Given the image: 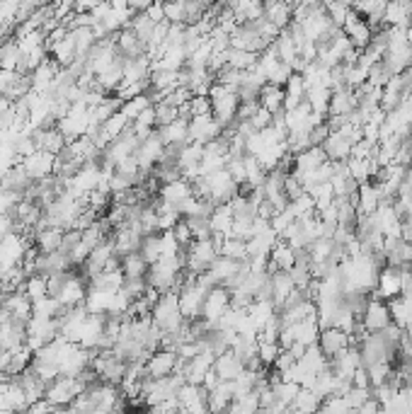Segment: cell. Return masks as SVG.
<instances>
[{
    "mask_svg": "<svg viewBox=\"0 0 412 414\" xmlns=\"http://www.w3.org/2000/svg\"><path fill=\"white\" fill-rule=\"evenodd\" d=\"M150 320L155 322V327L163 334H175L185 327L187 320L180 312V296H177V291L160 293L158 303L150 310Z\"/></svg>",
    "mask_w": 412,
    "mask_h": 414,
    "instance_id": "6da1fadb",
    "label": "cell"
},
{
    "mask_svg": "<svg viewBox=\"0 0 412 414\" xmlns=\"http://www.w3.org/2000/svg\"><path fill=\"white\" fill-rule=\"evenodd\" d=\"M209 100H211V117L216 119L223 128H231L233 124L238 122V109H240L238 92L214 82L211 92H209Z\"/></svg>",
    "mask_w": 412,
    "mask_h": 414,
    "instance_id": "7a4b0ae2",
    "label": "cell"
},
{
    "mask_svg": "<svg viewBox=\"0 0 412 414\" xmlns=\"http://www.w3.org/2000/svg\"><path fill=\"white\" fill-rule=\"evenodd\" d=\"M182 257H185L187 274L201 276L211 269V264L218 260V247L211 238H209V240H194L187 247V252H182Z\"/></svg>",
    "mask_w": 412,
    "mask_h": 414,
    "instance_id": "3957f363",
    "label": "cell"
},
{
    "mask_svg": "<svg viewBox=\"0 0 412 414\" xmlns=\"http://www.w3.org/2000/svg\"><path fill=\"white\" fill-rule=\"evenodd\" d=\"M34 245V235H25V233H10L0 240V269H15L22 266L27 250Z\"/></svg>",
    "mask_w": 412,
    "mask_h": 414,
    "instance_id": "277c9868",
    "label": "cell"
},
{
    "mask_svg": "<svg viewBox=\"0 0 412 414\" xmlns=\"http://www.w3.org/2000/svg\"><path fill=\"white\" fill-rule=\"evenodd\" d=\"M80 393H85V388L80 385V380L58 376L56 380H52V383L47 385V395H44V400H47L49 404H54L56 409L58 407H71Z\"/></svg>",
    "mask_w": 412,
    "mask_h": 414,
    "instance_id": "5b68a950",
    "label": "cell"
},
{
    "mask_svg": "<svg viewBox=\"0 0 412 414\" xmlns=\"http://www.w3.org/2000/svg\"><path fill=\"white\" fill-rule=\"evenodd\" d=\"M85 298H88V281L80 274L71 271L63 281L61 291L56 293V301L61 303L63 310H71V308L85 306Z\"/></svg>",
    "mask_w": 412,
    "mask_h": 414,
    "instance_id": "8992f818",
    "label": "cell"
},
{
    "mask_svg": "<svg viewBox=\"0 0 412 414\" xmlns=\"http://www.w3.org/2000/svg\"><path fill=\"white\" fill-rule=\"evenodd\" d=\"M359 322L364 325V330L369 334H378L386 327H391L393 320H391V310H388V303L376 301V298H369V303H366Z\"/></svg>",
    "mask_w": 412,
    "mask_h": 414,
    "instance_id": "52a82bcc",
    "label": "cell"
},
{
    "mask_svg": "<svg viewBox=\"0 0 412 414\" xmlns=\"http://www.w3.org/2000/svg\"><path fill=\"white\" fill-rule=\"evenodd\" d=\"M398 296H402V269H398V266H383L378 271V281L371 298L388 303Z\"/></svg>",
    "mask_w": 412,
    "mask_h": 414,
    "instance_id": "ba28073f",
    "label": "cell"
},
{
    "mask_svg": "<svg viewBox=\"0 0 412 414\" xmlns=\"http://www.w3.org/2000/svg\"><path fill=\"white\" fill-rule=\"evenodd\" d=\"M228 308H231V291L226 286H214L206 296L204 308H201V320H206L209 325H216L226 315Z\"/></svg>",
    "mask_w": 412,
    "mask_h": 414,
    "instance_id": "9c48e42d",
    "label": "cell"
},
{
    "mask_svg": "<svg viewBox=\"0 0 412 414\" xmlns=\"http://www.w3.org/2000/svg\"><path fill=\"white\" fill-rule=\"evenodd\" d=\"M226 128L211 117V114H206V117H194L190 119V143H211L216 138L223 136Z\"/></svg>",
    "mask_w": 412,
    "mask_h": 414,
    "instance_id": "30bf717a",
    "label": "cell"
},
{
    "mask_svg": "<svg viewBox=\"0 0 412 414\" xmlns=\"http://www.w3.org/2000/svg\"><path fill=\"white\" fill-rule=\"evenodd\" d=\"M177 354L170 352V349H158V352H153L148 356V361H146V373H148V378L153 380H160V378H168V376H172L177 371Z\"/></svg>",
    "mask_w": 412,
    "mask_h": 414,
    "instance_id": "8fae6325",
    "label": "cell"
},
{
    "mask_svg": "<svg viewBox=\"0 0 412 414\" xmlns=\"http://www.w3.org/2000/svg\"><path fill=\"white\" fill-rule=\"evenodd\" d=\"M352 344H350V334L342 332L337 327H328V330H320L318 334V349L323 352V356L328 361H332L335 356H340L342 352H347Z\"/></svg>",
    "mask_w": 412,
    "mask_h": 414,
    "instance_id": "7c38bea8",
    "label": "cell"
},
{
    "mask_svg": "<svg viewBox=\"0 0 412 414\" xmlns=\"http://www.w3.org/2000/svg\"><path fill=\"white\" fill-rule=\"evenodd\" d=\"M20 165L25 168V172L30 174L32 182H41V179L54 177V168H56V155L44 153V150H36V153H32L30 158L22 160Z\"/></svg>",
    "mask_w": 412,
    "mask_h": 414,
    "instance_id": "4fadbf2b",
    "label": "cell"
},
{
    "mask_svg": "<svg viewBox=\"0 0 412 414\" xmlns=\"http://www.w3.org/2000/svg\"><path fill=\"white\" fill-rule=\"evenodd\" d=\"M342 32H345V36L352 41V46H354L356 51H364V49H369L371 39H374V32H371V27L366 25V20H361L354 10L350 12L347 22L342 25Z\"/></svg>",
    "mask_w": 412,
    "mask_h": 414,
    "instance_id": "5bb4252c",
    "label": "cell"
},
{
    "mask_svg": "<svg viewBox=\"0 0 412 414\" xmlns=\"http://www.w3.org/2000/svg\"><path fill=\"white\" fill-rule=\"evenodd\" d=\"M231 49H238V51H250V54H262L267 49L260 34L255 32L253 25H238L231 34Z\"/></svg>",
    "mask_w": 412,
    "mask_h": 414,
    "instance_id": "9a60e30c",
    "label": "cell"
},
{
    "mask_svg": "<svg viewBox=\"0 0 412 414\" xmlns=\"http://www.w3.org/2000/svg\"><path fill=\"white\" fill-rule=\"evenodd\" d=\"M381 204H383V196L376 184L374 182L359 184V189H356V218H361V216H374Z\"/></svg>",
    "mask_w": 412,
    "mask_h": 414,
    "instance_id": "2e32d148",
    "label": "cell"
},
{
    "mask_svg": "<svg viewBox=\"0 0 412 414\" xmlns=\"http://www.w3.org/2000/svg\"><path fill=\"white\" fill-rule=\"evenodd\" d=\"M32 138H34L36 150H44V153H52V155H61L63 148L68 146L63 133L58 131L56 126L36 128V131H32Z\"/></svg>",
    "mask_w": 412,
    "mask_h": 414,
    "instance_id": "e0dca14e",
    "label": "cell"
},
{
    "mask_svg": "<svg viewBox=\"0 0 412 414\" xmlns=\"http://www.w3.org/2000/svg\"><path fill=\"white\" fill-rule=\"evenodd\" d=\"M242 269H245V262H236V260H228V257L218 255V260L214 262L211 269L206 271V274L211 276L216 286H228Z\"/></svg>",
    "mask_w": 412,
    "mask_h": 414,
    "instance_id": "ac0fdd59",
    "label": "cell"
},
{
    "mask_svg": "<svg viewBox=\"0 0 412 414\" xmlns=\"http://www.w3.org/2000/svg\"><path fill=\"white\" fill-rule=\"evenodd\" d=\"M112 242H114V252H117L119 257H126V255H134V252L141 250L144 238H141L134 228L124 225V228H117L112 233Z\"/></svg>",
    "mask_w": 412,
    "mask_h": 414,
    "instance_id": "d6986e66",
    "label": "cell"
},
{
    "mask_svg": "<svg viewBox=\"0 0 412 414\" xmlns=\"http://www.w3.org/2000/svg\"><path fill=\"white\" fill-rule=\"evenodd\" d=\"M150 80V56L124 58V80L122 85H136V82Z\"/></svg>",
    "mask_w": 412,
    "mask_h": 414,
    "instance_id": "ffe728a7",
    "label": "cell"
},
{
    "mask_svg": "<svg viewBox=\"0 0 412 414\" xmlns=\"http://www.w3.org/2000/svg\"><path fill=\"white\" fill-rule=\"evenodd\" d=\"M412 20V3L400 0V3H388L386 12H383V27L391 30H405Z\"/></svg>",
    "mask_w": 412,
    "mask_h": 414,
    "instance_id": "44dd1931",
    "label": "cell"
},
{
    "mask_svg": "<svg viewBox=\"0 0 412 414\" xmlns=\"http://www.w3.org/2000/svg\"><path fill=\"white\" fill-rule=\"evenodd\" d=\"M242 371H245V366H242V361L231 352V349L218 354V356L214 358V373L218 376V380H236Z\"/></svg>",
    "mask_w": 412,
    "mask_h": 414,
    "instance_id": "7402d4cb",
    "label": "cell"
},
{
    "mask_svg": "<svg viewBox=\"0 0 412 414\" xmlns=\"http://www.w3.org/2000/svg\"><path fill=\"white\" fill-rule=\"evenodd\" d=\"M356 95L350 90V87H340V90L332 92L328 104V117H350L356 109Z\"/></svg>",
    "mask_w": 412,
    "mask_h": 414,
    "instance_id": "603a6c76",
    "label": "cell"
},
{
    "mask_svg": "<svg viewBox=\"0 0 412 414\" xmlns=\"http://www.w3.org/2000/svg\"><path fill=\"white\" fill-rule=\"evenodd\" d=\"M352 146L354 143L347 141L340 131H332L328 136V141L323 143V150H325V155H328L330 163H347L352 155Z\"/></svg>",
    "mask_w": 412,
    "mask_h": 414,
    "instance_id": "cb8c5ba5",
    "label": "cell"
},
{
    "mask_svg": "<svg viewBox=\"0 0 412 414\" xmlns=\"http://www.w3.org/2000/svg\"><path fill=\"white\" fill-rule=\"evenodd\" d=\"M158 136H160V141H163L165 146H175V148H182V146L190 143V122H187V119H177V122L158 128Z\"/></svg>",
    "mask_w": 412,
    "mask_h": 414,
    "instance_id": "d4e9b609",
    "label": "cell"
},
{
    "mask_svg": "<svg viewBox=\"0 0 412 414\" xmlns=\"http://www.w3.org/2000/svg\"><path fill=\"white\" fill-rule=\"evenodd\" d=\"M228 10H231V15L236 17L238 25H253V22H258L264 17V3L240 0V3H231Z\"/></svg>",
    "mask_w": 412,
    "mask_h": 414,
    "instance_id": "484cf974",
    "label": "cell"
},
{
    "mask_svg": "<svg viewBox=\"0 0 412 414\" xmlns=\"http://www.w3.org/2000/svg\"><path fill=\"white\" fill-rule=\"evenodd\" d=\"M269 286H272V303L277 306V310H282L284 303L288 301V296L296 291L288 271H274V274L269 276Z\"/></svg>",
    "mask_w": 412,
    "mask_h": 414,
    "instance_id": "4316f807",
    "label": "cell"
},
{
    "mask_svg": "<svg viewBox=\"0 0 412 414\" xmlns=\"http://www.w3.org/2000/svg\"><path fill=\"white\" fill-rule=\"evenodd\" d=\"M114 44H117L119 54L122 58H139V56H146V44L134 34V32L126 27L122 30L119 34H114Z\"/></svg>",
    "mask_w": 412,
    "mask_h": 414,
    "instance_id": "83f0119b",
    "label": "cell"
},
{
    "mask_svg": "<svg viewBox=\"0 0 412 414\" xmlns=\"http://www.w3.org/2000/svg\"><path fill=\"white\" fill-rule=\"evenodd\" d=\"M158 194H160V201H165V204H170L177 209L182 201H187L194 194V189H192V182H187V179H175V182L170 184H163Z\"/></svg>",
    "mask_w": 412,
    "mask_h": 414,
    "instance_id": "f1b7e54d",
    "label": "cell"
},
{
    "mask_svg": "<svg viewBox=\"0 0 412 414\" xmlns=\"http://www.w3.org/2000/svg\"><path fill=\"white\" fill-rule=\"evenodd\" d=\"M328 163V155H325L323 146H313V148L304 150L301 155L294 158V172L306 174V172H315L318 168Z\"/></svg>",
    "mask_w": 412,
    "mask_h": 414,
    "instance_id": "f546056e",
    "label": "cell"
},
{
    "mask_svg": "<svg viewBox=\"0 0 412 414\" xmlns=\"http://www.w3.org/2000/svg\"><path fill=\"white\" fill-rule=\"evenodd\" d=\"M294 266H296V252L284 240H279L274 245V250L269 252V276L274 271H291Z\"/></svg>",
    "mask_w": 412,
    "mask_h": 414,
    "instance_id": "4dcf8cb0",
    "label": "cell"
},
{
    "mask_svg": "<svg viewBox=\"0 0 412 414\" xmlns=\"http://www.w3.org/2000/svg\"><path fill=\"white\" fill-rule=\"evenodd\" d=\"M231 228H233V209H231V204L216 206V209H214V214L209 216V230H211V235L231 238Z\"/></svg>",
    "mask_w": 412,
    "mask_h": 414,
    "instance_id": "1f68e13d",
    "label": "cell"
},
{
    "mask_svg": "<svg viewBox=\"0 0 412 414\" xmlns=\"http://www.w3.org/2000/svg\"><path fill=\"white\" fill-rule=\"evenodd\" d=\"M388 310H391V320L398 330H405L407 322L412 320V293H402V296L388 301Z\"/></svg>",
    "mask_w": 412,
    "mask_h": 414,
    "instance_id": "d6a6232c",
    "label": "cell"
},
{
    "mask_svg": "<svg viewBox=\"0 0 412 414\" xmlns=\"http://www.w3.org/2000/svg\"><path fill=\"white\" fill-rule=\"evenodd\" d=\"M264 20L284 32L294 22V5H288V3H264Z\"/></svg>",
    "mask_w": 412,
    "mask_h": 414,
    "instance_id": "836d02e7",
    "label": "cell"
},
{
    "mask_svg": "<svg viewBox=\"0 0 412 414\" xmlns=\"http://www.w3.org/2000/svg\"><path fill=\"white\" fill-rule=\"evenodd\" d=\"M63 233H66V230L49 225V228H44V230H39V233H34V247L41 252V255H49V252H58V250H61V242H63Z\"/></svg>",
    "mask_w": 412,
    "mask_h": 414,
    "instance_id": "e575fe53",
    "label": "cell"
},
{
    "mask_svg": "<svg viewBox=\"0 0 412 414\" xmlns=\"http://www.w3.org/2000/svg\"><path fill=\"white\" fill-rule=\"evenodd\" d=\"M260 107L267 109L272 117L284 112V87H277V85H264L260 90V97H258Z\"/></svg>",
    "mask_w": 412,
    "mask_h": 414,
    "instance_id": "d590c367",
    "label": "cell"
},
{
    "mask_svg": "<svg viewBox=\"0 0 412 414\" xmlns=\"http://www.w3.org/2000/svg\"><path fill=\"white\" fill-rule=\"evenodd\" d=\"M20 61H22V51H20V46H17L15 36L0 41V71H17Z\"/></svg>",
    "mask_w": 412,
    "mask_h": 414,
    "instance_id": "8d00e7d4",
    "label": "cell"
},
{
    "mask_svg": "<svg viewBox=\"0 0 412 414\" xmlns=\"http://www.w3.org/2000/svg\"><path fill=\"white\" fill-rule=\"evenodd\" d=\"M122 274L124 279H146L148 276V264H146V260L139 252H134V255L122 257Z\"/></svg>",
    "mask_w": 412,
    "mask_h": 414,
    "instance_id": "74e56055",
    "label": "cell"
},
{
    "mask_svg": "<svg viewBox=\"0 0 412 414\" xmlns=\"http://www.w3.org/2000/svg\"><path fill=\"white\" fill-rule=\"evenodd\" d=\"M320 407H323V402L315 398L313 390H306V388H301L299 395H296V400L291 402V409H294V412H301V414H315V412H320Z\"/></svg>",
    "mask_w": 412,
    "mask_h": 414,
    "instance_id": "f35d334b",
    "label": "cell"
},
{
    "mask_svg": "<svg viewBox=\"0 0 412 414\" xmlns=\"http://www.w3.org/2000/svg\"><path fill=\"white\" fill-rule=\"evenodd\" d=\"M258 54H250V51H238V49H228L226 51V63L228 68H236V71L247 73L250 68L258 63Z\"/></svg>",
    "mask_w": 412,
    "mask_h": 414,
    "instance_id": "ab89813d",
    "label": "cell"
},
{
    "mask_svg": "<svg viewBox=\"0 0 412 414\" xmlns=\"http://www.w3.org/2000/svg\"><path fill=\"white\" fill-rule=\"evenodd\" d=\"M139 255L146 260V264L153 266L155 262H158L160 257H163V242H160V235H148V238H144Z\"/></svg>",
    "mask_w": 412,
    "mask_h": 414,
    "instance_id": "60d3db41",
    "label": "cell"
},
{
    "mask_svg": "<svg viewBox=\"0 0 412 414\" xmlns=\"http://www.w3.org/2000/svg\"><path fill=\"white\" fill-rule=\"evenodd\" d=\"M148 107H153V100H150L148 95H141V97H134V100H129V102H124L122 114L129 119V124H134Z\"/></svg>",
    "mask_w": 412,
    "mask_h": 414,
    "instance_id": "b9f144b4",
    "label": "cell"
},
{
    "mask_svg": "<svg viewBox=\"0 0 412 414\" xmlns=\"http://www.w3.org/2000/svg\"><path fill=\"white\" fill-rule=\"evenodd\" d=\"M218 255L228 257V260H236V262H247V242L236 240V238H226L218 250Z\"/></svg>",
    "mask_w": 412,
    "mask_h": 414,
    "instance_id": "7bdbcfd3",
    "label": "cell"
},
{
    "mask_svg": "<svg viewBox=\"0 0 412 414\" xmlns=\"http://www.w3.org/2000/svg\"><path fill=\"white\" fill-rule=\"evenodd\" d=\"M25 293H27V298H30L32 303L41 301V298H47L49 296L47 279H44V276H39V274H32L30 279L25 281Z\"/></svg>",
    "mask_w": 412,
    "mask_h": 414,
    "instance_id": "ee69618b",
    "label": "cell"
},
{
    "mask_svg": "<svg viewBox=\"0 0 412 414\" xmlns=\"http://www.w3.org/2000/svg\"><path fill=\"white\" fill-rule=\"evenodd\" d=\"M393 371H396V368H393V363H374V366H366L371 388L388 383V380H391V376H393Z\"/></svg>",
    "mask_w": 412,
    "mask_h": 414,
    "instance_id": "f6af8a7d",
    "label": "cell"
},
{
    "mask_svg": "<svg viewBox=\"0 0 412 414\" xmlns=\"http://www.w3.org/2000/svg\"><path fill=\"white\" fill-rule=\"evenodd\" d=\"M323 8H325V12H328L330 20H332V25L340 27V30L352 12V5H347V3H323Z\"/></svg>",
    "mask_w": 412,
    "mask_h": 414,
    "instance_id": "bcb514c9",
    "label": "cell"
},
{
    "mask_svg": "<svg viewBox=\"0 0 412 414\" xmlns=\"http://www.w3.org/2000/svg\"><path fill=\"white\" fill-rule=\"evenodd\" d=\"M279 354H282L279 342H258V356H260V361H262L264 368L274 366V361L279 358Z\"/></svg>",
    "mask_w": 412,
    "mask_h": 414,
    "instance_id": "7dc6e473",
    "label": "cell"
},
{
    "mask_svg": "<svg viewBox=\"0 0 412 414\" xmlns=\"http://www.w3.org/2000/svg\"><path fill=\"white\" fill-rule=\"evenodd\" d=\"M153 107H155V124H158V128L168 126V124L180 119V109L177 107H170V104H165V102H158L153 104Z\"/></svg>",
    "mask_w": 412,
    "mask_h": 414,
    "instance_id": "c3c4849f",
    "label": "cell"
},
{
    "mask_svg": "<svg viewBox=\"0 0 412 414\" xmlns=\"http://www.w3.org/2000/svg\"><path fill=\"white\" fill-rule=\"evenodd\" d=\"M347 402V407L354 412V409H359V407H364L366 402L371 400V390H366V388H352L350 393L342 398Z\"/></svg>",
    "mask_w": 412,
    "mask_h": 414,
    "instance_id": "681fc988",
    "label": "cell"
},
{
    "mask_svg": "<svg viewBox=\"0 0 412 414\" xmlns=\"http://www.w3.org/2000/svg\"><path fill=\"white\" fill-rule=\"evenodd\" d=\"M172 235H175V240L180 242V247L182 250H187V247L194 242V235H192V230H190V225L185 223V220H180V223L172 228Z\"/></svg>",
    "mask_w": 412,
    "mask_h": 414,
    "instance_id": "f907efd6",
    "label": "cell"
},
{
    "mask_svg": "<svg viewBox=\"0 0 412 414\" xmlns=\"http://www.w3.org/2000/svg\"><path fill=\"white\" fill-rule=\"evenodd\" d=\"M247 122L253 124V128H255V131H264V128H267V126H272L274 117L267 112V109H262V107H260L258 112H255V117H253V119H247Z\"/></svg>",
    "mask_w": 412,
    "mask_h": 414,
    "instance_id": "816d5d0a",
    "label": "cell"
},
{
    "mask_svg": "<svg viewBox=\"0 0 412 414\" xmlns=\"http://www.w3.org/2000/svg\"><path fill=\"white\" fill-rule=\"evenodd\" d=\"M405 36H407V44L412 46V20H410V25L405 27Z\"/></svg>",
    "mask_w": 412,
    "mask_h": 414,
    "instance_id": "f5cc1de1",
    "label": "cell"
},
{
    "mask_svg": "<svg viewBox=\"0 0 412 414\" xmlns=\"http://www.w3.org/2000/svg\"><path fill=\"white\" fill-rule=\"evenodd\" d=\"M5 296V284H3V271H0V301Z\"/></svg>",
    "mask_w": 412,
    "mask_h": 414,
    "instance_id": "db71d44e",
    "label": "cell"
},
{
    "mask_svg": "<svg viewBox=\"0 0 412 414\" xmlns=\"http://www.w3.org/2000/svg\"><path fill=\"white\" fill-rule=\"evenodd\" d=\"M90 414H107V412H100V409H95V412H90Z\"/></svg>",
    "mask_w": 412,
    "mask_h": 414,
    "instance_id": "11a10c76",
    "label": "cell"
},
{
    "mask_svg": "<svg viewBox=\"0 0 412 414\" xmlns=\"http://www.w3.org/2000/svg\"><path fill=\"white\" fill-rule=\"evenodd\" d=\"M315 414H323V412H315Z\"/></svg>",
    "mask_w": 412,
    "mask_h": 414,
    "instance_id": "9f6ffc18",
    "label": "cell"
},
{
    "mask_svg": "<svg viewBox=\"0 0 412 414\" xmlns=\"http://www.w3.org/2000/svg\"><path fill=\"white\" fill-rule=\"evenodd\" d=\"M180 414H187V412H180Z\"/></svg>",
    "mask_w": 412,
    "mask_h": 414,
    "instance_id": "6f0895ef",
    "label": "cell"
}]
</instances>
